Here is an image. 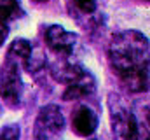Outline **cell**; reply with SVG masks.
<instances>
[{"label": "cell", "mask_w": 150, "mask_h": 140, "mask_svg": "<svg viewBox=\"0 0 150 140\" xmlns=\"http://www.w3.org/2000/svg\"><path fill=\"white\" fill-rule=\"evenodd\" d=\"M108 61L113 74L131 93L149 89V39L136 30H124L112 37Z\"/></svg>", "instance_id": "cell-1"}, {"label": "cell", "mask_w": 150, "mask_h": 140, "mask_svg": "<svg viewBox=\"0 0 150 140\" xmlns=\"http://www.w3.org/2000/svg\"><path fill=\"white\" fill-rule=\"evenodd\" d=\"M108 114L113 140H140V128L134 114L126 107L119 95H108Z\"/></svg>", "instance_id": "cell-2"}, {"label": "cell", "mask_w": 150, "mask_h": 140, "mask_svg": "<svg viewBox=\"0 0 150 140\" xmlns=\"http://www.w3.org/2000/svg\"><path fill=\"white\" fill-rule=\"evenodd\" d=\"M0 98L11 109H19L23 100V79L19 63L5 58L0 65Z\"/></svg>", "instance_id": "cell-3"}, {"label": "cell", "mask_w": 150, "mask_h": 140, "mask_svg": "<svg viewBox=\"0 0 150 140\" xmlns=\"http://www.w3.org/2000/svg\"><path fill=\"white\" fill-rule=\"evenodd\" d=\"M65 130V117L58 105H45L38 110L33 124V140H56Z\"/></svg>", "instance_id": "cell-4"}, {"label": "cell", "mask_w": 150, "mask_h": 140, "mask_svg": "<svg viewBox=\"0 0 150 140\" xmlns=\"http://www.w3.org/2000/svg\"><path fill=\"white\" fill-rule=\"evenodd\" d=\"M44 40H45V46L58 58H65L74 54L75 46L79 42V35L68 32L61 25H49L44 32Z\"/></svg>", "instance_id": "cell-5"}, {"label": "cell", "mask_w": 150, "mask_h": 140, "mask_svg": "<svg viewBox=\"0 0 150 140\" xmlns=\"http://www.w3.org/2000/svg\"><path fill=\"white\" fill-rule=\"evenodd\" d=\"M98 114L89 105H79L72 112V130L79 137H91L98 128Z\"/></svg>", "instance_id": "cell-6"}, {"label": "cell", "mask_w": 150, "mask_h": 140, "mask_svg": "<svg viewBox=\"0 0 150 140\" xmlns=\"http://www.w3.org/2000/svg\"><path fill=\"white\" fill-rule=\"evenodd\" d=\"M84 67L72 60V56H65V58H58L52 65H51V77L56 81V82H61V84H70L77 81L80 77V74L84 72Z\"/></svg>", "instance_id": "cell-7"}, {"label": "cell", "mask_w": 150, "mask_h": 140, "mask_svg": "<svg viewBox=\"0 0 150 140\" xmlns=\"http://www.w3.org/2000/svg\"><path fill=\"white\" fill-rule=\"evenodd\" d=\"M96 91V79L89 70H84L80 74V77L67 84V89L63 91V100L65 102H72V100H80L84 96H89Z\"/></svg>", "instance_id": "cell-8"}, {"label": "cell", "mask_w": 150, "mask_h": 140, "mask_svg": "<svg viewBox=\"0 0 150 140\" xmlns=\"http://www.w3.org/2000/svg\"><path fill=\"white\" fill-rule=\"evenodd\" d=\"M25 9L21 0H0V26H9L12 21L21 19Z\"/></svg>", "instance_id": "cell-9"}, {"label": "cell", "mask_w": 150, "mask_h": 140, "mask_svg": "<svg viewBox=\"0 0 150 140\" xmlns=\"http://www.w3.org/2000/svg\"><path fill=\"white\" fill-rule=\"evenodd\" d=\"M32 49H33V46H32L30 40H26V39H14L11 42L9 49H7V56L5 58H9V60H12V61L21 65L32 54Z\"/></svg>", "instance_id": "cell-10"}, {"label": "cell", "mask_w": 150, "mask_h": 140, "mask_svg": "<svg viewBox=\"0 0 150 140\" xmlns=\"http://www.w3.org/2000/svg\"><path fill=\"white\" fill-rule=\"evenodd\" d=\"M45 63H47V60H45L44 51H40V49H32V54H30L21 65L25 67V70H26L28 74L37 75L42 70H45Z\"/></svg>", "instance_id": "cell-11"}, {"label": "cell", "mask_w": 150, "mask_h": 140, "mask_svg": "<svg viewBox=\"0 0 150 140\" xmlns=\"http://www.w3.org/2000/svg\"><path fill=\"white\" fill-rule=\"evenodd\" d=\"M70 4L84 16H93L96 12V0H70Z\"/></svg>", "instance_id": "cell-12"}, {"label": "cell", "mask_w": 150, "mask_h": 140, "mask_svg": "<svg viewBox=\"0 0 150 140\" xmlns=\"http://www.w3.org/2000/svg\"><path fill=\"white\" fill-rule=\"evenodd\" d=\"M19 137H21V128L16 123L0 128V140H19Z\"/></svg>", "instance_id": "cell-13"}, {"label": "cell", "mask_w": 150, "mask_h": 140, "mask_svg": "<svg viewBox=\"0 0 150 140\" xmlns=\"http://www.w3.org/2000/svg\"><path fill=\"white\" fill-rule=\"evenodd\" d=\"M7 35H9V28H7V26H0V47H2L4 42L7 40Z\"/></svg>", "instance_id": "cell-14"}, {"label": "cell", "mask_w": 150, "mask_h": 140, "mask_svg": "<svg viewBox=\"0 0 150 140\" xmlns=\"http://www.w3.org/2000/svg\"><path fill=\"white\" fill-rule=\"evenodd\" d=\"M37 4H44V2H49V0H35Z\"/></svg>", "instance_id": "cell-15"}, {"label": "cell", "mask_w": 150, "mask_h": 140, "mask_svg": "<svg viewBox=\"0 0 150 140\" xmlns=\"http://www.w3.org/2000/svg\"><path fill=\"white\" fill-rule=\"evenodd\" d=\"M143 2H149V0H143Z\"/></svg>", "instance_id": "cell-16"}, {"label": "cell", "mask_w": 150, "mask_h": 140, "mask_svg": "<svg viewBox=\"0 0 150 140\" xmlns=\"http://www.w3.org/2000/svg\"><path fill=\"white\" fill-rule=\"evenodd\" d=\"M0 110H2V107H0Z\"/></svg>", "instance_id": "cell-17"}]
</instances>
